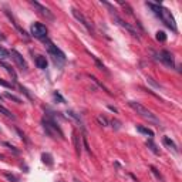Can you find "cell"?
I'll list each match as a JSON object with an SVG mask.
<instances>
[{
    "mask_svg": "<svg viewBox=\"0 0 182 182\" xmlns=\"http://www.w3.org/2000/svg\"><path fill=\"white\" fill-rule=\"evenodd\" d=\"M73 141H74V146H75V152L77 155L81 154V145H80V140H78V135L75 134V131L73 132Z\"/></svg>",
    "mask_w": 182,
    "mask_h": 182,
    "instance_id": "17",
    "label": "cell"
},
{
    "mask_svg": "<svg viewBox=\"0 0 182 182\" xmlns=\"http://www.w3.org/2000/svg\"><path fill=\"white\" fill-rule=\"evenodd\" d=\"M53 98H54L56 101H58L60 104H66V100L60 95V93H58V91H54V93H53Z\"/></svg>",
    "mask_w": 182,
    "mask_h": 182,
    "instance_id": "24",
    "label": "cell"
},
{
    "mask_svg": "<svg viewBox=\"0 0 182 182\" xmlns=\"http://www.w3.org/2000/svg\"><path fill=\"white\" fill-rule=\"evenodd\" d=\"M34 61H36L37 69H40V70H46V69H47V66H48V63H47V58H46L44 56H37Z\"/></svg>",
    "mask_w": 182,
    "mask_h": 182,
    "instance_id": "14",
    "label": "cell"
},
{
    "mask_svg": "<svg viewBox=\"0 0 182 182\" xmlns=\"http://www.w3.org/2000/svg\"><path fill=\"white\" fill-rule=\"evenodd\" d=\"M91 57H93V60H94V63L97 64V67H98L100 70H103V71H107V69H105V66H104V64H103V63H101V61H100V60H98V58L95 57V56H91Z\"/></svg>",
    "mask_w": 182,
    "mask_h": 182,
    "instance_id": "25",
    "label": "cell"
},
{
    "mask_svg": "<svg viewBox=\"0 0 182 182\" xmlns=\"http://www.w3.org/2000/svg\"><path fill=\"white\" fill-rule=\"evenodd\" d=\"M4 97L9 98V100H11V101H14V103H17V104H21V103H23L19 97H16L14 94H10V93H4Z\"/></svg>",
    "mask_w": 182,
    "mask_h": 182,
    "instance_id": "22",
    "label": "cell"
},
{
    "mask_svg": "<svg viewBox=\"0 0 182 182\" xmlns=\"http://www.w3.org/2000/svg\"><path fill=\"white\" fill-rule=\"evenodd\" d=\"M20 90H21V93H24V94H26V95H27V97H29V98H30V100H32V95H30V94H29V91H27V90H26V88H24V87H20Z\"/></svg>",
    "mask_w": 182,
    "mask_h": 182,
    "instance_id": "34",
    "label": "cell"
},
{
    "mask_svg": "<svg viewBox=\"0 0 182 182\" xmlns=\"http://www.w3.org/2000/svg\"><path fill=\"white\" fill-rule=\"evenodd\" d=\"M3 145H6L7 148H9V149H11L14 154H19V149H16V146H13L11 144H9V142H3Z\"/></svg>",
    "mask_w": 182,
    "mask_h": 182,
    "instance_id": "31",
    "label": "cell"
},
{
    "mask_svg": "<svg viewBox=\"0 0 182 182\" xmlns=\"http://www.w3.org/2000/svg\"><path fill=\"white\" fill-rule=\"evenodd\" d=\"M151 172H152V174L156 177V179H161V181H162V177H161V174H159V172H158V171H156L154 167H151Z\"/></svg>",
    "mask_w": 182,
    "mask_h": 182,
    "instance_id": "30",
    "label": "cell"
},
{
    "mask_svg": "<svg viewBox=\"0 0 182 182\" xmlns=\"http://www.w3.org/2000/svg\"><path fill=\"white\" fill-rule=\"evenodd\" d=\"M44 44H46V48H47V53L50 54V57L53 58V61H54V64L57 66V67H63L64 66V63H66V54L57 47V46H54L50 40H44Z\"/></svg>",
    "mask_w": 182,
    "mask_h": 182,
    "instance_id": "3",
    "label": "cell"
},
{
    "mask_svg": "<svg viewBox=\"0 0 182 182\" xmlns=\"http://www.w3.org/2000/svg\"><path fill=\"white\" fill-rule=\"evenodd\" d=\"M66 114H67L69 117H71L74 121H75V122H77V124L80 125V128H81V131H83V132H85V127H84V122H83L81 117H80V115H78L77 112H74V111H71V109H69V111H67Z\"/></svg>",
    "mask_w": 182,
    "mask_h": 182,
    "instance_id": "13",
    "label": "cell"
},
{
    "mask_svg": "<svg viewBox=\"0 0 182 182\" xmlns=\"http://www.w3.org/2000/svg\"><path fill=\"white\" fill-rule=\"evenodd\" d=\"M4 13H6V16H7V17H9L10 20H11L13 26H14V27H16V30H17V32L20 33V36H23L24 38H26V40H29V36H27V33H26V32H24V30H23V29H21V27L19 26V23L16 21V19L13 17V14H10V11H9V10H4Z\"/></svg>",
    "mask_w": 182,
    "mask_h": 182,
    "instance_id": "11",
    "label": "cell"
},
{
    "mask_svg": "<svg viewBox=\"0 0 182 182\" xmlns=\"http://www.w3.org/2000/svg\"><path fill=\"white\" fill-rule=\"evenodd\" d=\"M71 11H73L74 17H75V19H77V20H78V21H80V23H81V24H83V26H84V27H85V29H87V30H88V32L93 34V36H94V34H95V32H94L93 24L88 21V19H87V17H85V16H84V14L80 11V10H77V9H73Z\"/></svg>",
    "mask_w": 182,
    "mask_h": 182,
    "instance_id": "6",
    "label": "cell"
},
{
    "mask_svg": "<svg viewBox=\"0 0 182 182\" xmlns=\"http://www.w3.org/2000/svg\"><path fill=\"white\" fill-rule=\"evenodd\" d=\"M30 3H32V6H33V7H36V9L38 10V11H40V13H41V14H43V16H46V19H48V20H51V21L54 20V16H53V13H51V11L47 9V7H44L43 4L37 3V1H34V0H32Z\"/></svg>",
    "mask_w": 182,
    "mask_h": 182,
    "instance_id": "10",
    "label": "cell"
},
{
    "mask_svg": "<svg viewBox=\"0 0 182 182\" xmlns=\"http://www.w3.org/2000/svg\"><path fill=\"white\" fill-rule=\"evenodd\" d=\"M10 58V51H7L4 47H0V61H4Z\"/></svg>",
    "mask_w": 182,
    "mask_h": 182,
    "instance_id": "20",
    "label": "cell"
},
{
    "mask_svg": "<svg viewBox=\"0 0 182 182\" xmlns=\"http://www.w3.org/2000/svg\"><path fill=\"white\" fill-rule=\"evenodd\" d=\"M30 33L32 36L40 38V40H46L47 38V27L43 23H33L30 27Z\"/></svg>",
    "mask_w": 182,
    "mask_h": 182,
    "instance_id": "5",
    "label": "cell"
},
{
    "mask_svg": "<svg viewBox=\"0 0 182 182\" xmlns=\"http://www.w3.org/2000/svg\"><path fill=\"white\" fill-rule=\"evenodd\" d=\"M111 14H112V17H114V20L117 21V24H118V26H121L122 29H125V30H127V32H128L132 37H135V38H138V40H140L138 32H137V30H135V29L130 24V23H127V21H124L121 17H118V14H117V13H111Z\"/></svg>",
    "mask_w": 182,
    "mask_h": 182,
    "instance_id": "7",
    "label": "cell"
},
{
    "mask_svg": "<svg viewBox=\"0 0 182 182\" xmlns=\"http://www.w3.org/2000/svg\"><path fill=\"white\" fill-rule=\"evenodd\" d=\"M41 161L47 165H53V156L50 154H41Z\"/></svg>",
    "mask_w": 182,
    "mask_h": 182,
    "instance_id": "21",
    "label": "cell"
},
{
    "mask_svg": "<svg viewBox=\"0 0 182 182\" xmlns=\"http://www.w3.org/2000/svg\"><path fill=\"white\" fill-rule=\"evenodd\" d=\"M158 58H159V61H161V63H164L167 67H171V69H174V67H175V60H174V56H172V53H169L168 50H161V51H159V54H158Z\"/></svg>",
    "mask_w": 182,
    "mask_h": 182,
    "instance_id": "8",
    "label": "cell"
},
{
    "mask_svg": "<svg viewBox=\"0 0 182 182\" xmlns=\"http://www.w3.org/2000/svg\"><path fill=\"white\" fill-rule=\"evenodd\" d=\"M0 114H3L4 117H7L10 120H16V115L11 114V111H9V109L6 108V107H3V105H0Z\"/></svg>",
    "mask_w": 182,
    "mask_h": 182,
    "instance_id": "18",
    "label": "cell"
},
{
    "mask_svg": "<svg viewBox=\"0 0 182 182\" xmlns=\"http://www.w3.org/2000/svg\"><path fill=\"white\" fill-rule=\"evenodd\" d=\"M108 109H109V111H112V112H115V114L118 112V109L115 108V107H112V105H108Z\"/></svg>",
    "mask_w": 182,
    "mask_h": 182,
    "instance_id": "35",
    "label": "cell"
},
{
    "mask_svg": "<svg viewBox=\"0 0 182 182\" xmlns=\"http://www.w3.org/2000/svg\"><path fill=\"white\" fill-rule=\"evenodd\" d=\"M0 40H1V41H3V40H6V36H4L1 32H0Z\"/></svg>",
    "mask_w": 182,
    "mask_h": 182,
    "instance_id": "36",
    "label": "cell"
},
{
    "mask_svg": "<svg viewBox=\"0 0 182 182\" xmlns=\"http://www.w3.org/2000/svg\"><path fill=\"white\" fill-rule=\"evenodd\" d=\"M0 159H4V155H1V154H0Z\"/></svg>",
    "mask_w": 182,
    "mask_h": 182,
    "instance_id": "37",
    "label": "cell"
},
{
    "mask_svg": "<svg viewBox=\"0 0 182 182\" xmlns=\"http://www.w3.org/2000/svg\"><path fill=\"white\" fill-rule=\"evenodd\" d=\"M0 85H3V87H6V88H13V85H11L10 83H7V81H4V80H1V78H0Z\"/></svg>",
    "mask_w": 182,
    "mask_h": 182,
    "instance_id": "32",
    "label": "cell"
},
{
    "mask_svg": "<svg viewBox=\"0 0 182 182\" xmlns=\"http://www.w3.org/2000/svg\"><path fill=\"white\" fill-rule=\"evenodd\" d=\"M1 98H3V97H1V95H0V100H1Z\"/></svg>",
    "mask_w": 182,
    "mask_h": 182,
    "instance_id": "38",
    "label": "cell"
},
{
    "mask_svg": "<svg viewBox=\"0 0 182 182\" xmlns=\"http://www.w3.org/2000/svg\"><path fill=\"white\" fill-rule=\"evenodd\" d=\"M10 57L13 58V61L17 64V67L21 70V71H27V63H26V60L23 58V56L17 51V50H11L10 51Z\"/></svg>",
    "mask_w": 182,
    "mask_h": 182,
    "instance_id": "9",
    "label": "cell"
},
{
    "mask_svg": "<svg viewBox=\"0 0 182 182\" xmlns=\"http://www.w3.org/2000/svg\"><path fill=\"white\" fill-rule=\"evenodd\" d=\"M146 146H148V148H149V149H151V151H152L155 155H159V149L156 148V145H155V144H154L152 138H149V140L146 141Z\"/></svg>",
    "mask_w": 182,
    "mask_h": 182,
    "instance_id": "19",
    "label": "cell"
},
{
    "mask_svg": "<svg viewBox=\"0 0 182 182\" xmlns=\"http://www.w3.org/2000/svg\"><path fill=\"white\" fill-rule=\"evenodd\" d=\"M159 19L164 21V24L167 26V27H169L172 32H178V27H177V23H175V19H174V16L171 14V11L168 10V9H165L164 6L161 7V14H159Z\"/></svg>",
    "mask_w": 182,
    "mask_h": 182,
    "instance_id": "4",
    "label": "cell"
},
{
    "mask_svg": "<svg viewBox=\"0 0 182 182\" xmlns=\"http://www.w3.org/2000/svg\"><path fill=\"white\" fill-rule=\"evenodd\" d=\"M137 131L141 132V134H144V135H146V137H149V138L154 137V131L149 130V128H146V127H144V125H137Z\"/></svg>",
    "mask_w": 182,
    "mask_h": 182,
    "instance_id": "16",
    "label": "cell"
},
{
    "mask_svg": "<svg viewBox=\"0 0 182 182\" xmlns=\"http://www.w3.org/2000/svg\"><path fill=\"white\" fill-rule=\"evenodd\" d=\"M4 177H6V178H7L10 182H19V178H17L16 175L10 174V172H4Z\"/></svg>",
    "mask_w": 182,
    "mask_h": 182,
    "instance_id": "26",
    "label": "cell"
},
{
    "mask_svg": "<svg viewBox=\"0 0 182 182\" xmlns=\"http://www.w3.org/2000/svg\"><path fill=\"white\" fill-rule=\"evenodd\" d=\"M41 124H43V128H44L46 134L50 135L51 138H57V134H58L60 138H64V134H63L60 125L56 122V120L51 114H47V117H44L41 120Z\"/></svg>",
    "mask_w": 182,
    "mask_h": 182,
    "instance_id": "1",
    "label": "cell"
},
{
    "mask_svg": "<svg viewBox=\"0 0 182 182\" xmlns=\"http://www.w3.org/2000/svg\"><path fill=\"white\" fill-rule=\"evenodd\" d=\"M156 40L158 41H161V43H165L167 41V34H165V32H162V30H159V32H156Z\"/></svg>",
    "mask_w": 182,
    "mask_h": 182,
    "instance_id": "23",
    "label": "cell"
},
{
    "mask_svg": "<svg viewBox=\"0 0 182 182\" xmlns=\"http://www.w3.org/2000/svg\"><path fill=\"white\" fill-rule=\"evenodd\" d=\"M128 105L134 109L137 114H140L144 120H146L148 122L155 124V125H159V124H161V122H159V118H156V115H155L152 111H149L148 108H145L142 104H140V103H137V101H128Z\"/></svg>",
    "mask_w": 182,
    "mask_h": 182,
    "instance_id": "2",
    "label": "cell"
},
{
    "mask_svg": "<svg viewBox=\"0 0 182 182\" xmlns=\"http://www.w3.org/2000/svg\"><path fill=\"white\" fill-rule=\"evenodd\" d=\"M162 142H164V145L167 146L169 151H172L175 155L179 152V151H178V145H177V144H175V142H174L169 137H164V138H162Z\"/></svg>",
    "mask_w": 182,
    "mask_h": 182,
    "instance_id": "12",
    "label": "cell"
},
{
    "mask_svg": "<svg viewBox=\"0 0 182 182\" xmlns=\"http://www.w3.org/2000/svg\"><path fill=\"white\" fill-rule=\"evenodd\" d=\"M0 66H1V67H3L7 73L10 74V75H11V78H13V81H14V83L17 81V74H16L14 69H13L11 66H9V64H7V63H4V61H0Z\"/></svg>",
    "mask_w": 182,
    "mask_h": 182,
    "instance_id": "15",
    "label": "cell"
},
{
    "mask_svg": "<svg viewBox=\"0 0 182 182\" xmlns=\"http://www.w3.org/2000/svg\"><path fill=\"white\" fill-rule=\"evenodd\" d=\"M146 80H148V83H151V84H152L154 87H156V88H159V84H156V83H154V80H152L151 77H148Z\"/></svg>",
    "mask_w": 182,
    "mask_h": 182,
    "instance_id": "33",
    "label": "cell"
},
{
    "mask_svg": "<svg viewBox=\"0 0 182 182\" xmlns=\"http://www.w3.org/2000/svg\"><path fill=\"white\" fill-rule=\"evenodd\" d=\"M16 131H17V134H19V135H20V138H21V140H23V141H24V142H26V144H29V140H27V138H26V135H24V134H23V132H21V131H20V130H19V128H16Z\"/></svg>",
    "mask_w": 182,
    "mask_h": 182,
    "instance_id": "29",
    "label": "cell"
},
{
    "mask_svg": "<svg viewBox=\"0 0 182 182\" xmlns=\"http://www.w3.org/2000/svg\"><path fill=\"white\" fill-rule=\"evenodd\" d=\"M111 125H112V128H114L115 131H118V130L121 128V122H120L118 120H112V121H111Z\"/></svg>",
    "mask_w": 182,
    "mask_h": 182,
    "instance_id": "28",
    "label": "cell"
},
{
    "mask_svg": "<svg viewBox=\"0 0 182 182\" xmlns=\"http://www.w3.org/2000/svg\"><path fill=\"white\" fill-rule=\"evenodd\" d=\"M97 120H98V122H100L103 127H107V125H108V121H107V118H105V117L98 115V118H97Z\"/></svg>",
    "mask_w": 182,
    "mask_h": 182,
    "instance_id": "27",
    "label": "cell"
}]
</instances>
